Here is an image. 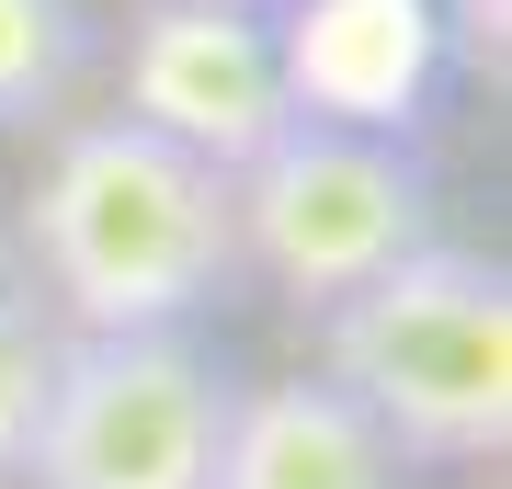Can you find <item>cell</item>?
<instances>
[{"instance_id":"1","label":"cell","mask_w":512,"mask_h":489,"mask_svg":"<svg viewBox=\"0 0 512 489\" xmlns=\"http://www.w3.org/2000/svg\"><path fill=\"white\" fill-rule=\"evenodd\" d=\"M23 273L57 330H171L239 273L228 171L148 137L137 114H92L46 148L23 194Z\"/></svg>"},{"instance_id":"2","label":"cell","mask_w":512,"mask_h":489,"mask_svg":"<svg viewBox=\"0 0 512 489\" xmlns=\"http://www.w3.org/2000/svg\"><path fill=\"white\" fill-rule=\"evenodd\" d=\"M319 376L399 444V467H490L512 444V273L421 239L319 308Z\"/></svg>"},{"instance_id":"3","label":"cell","mask_w":512,"mask_h":489,"mask_svg":"<svg viewBox=\"0 0 512 489\" xmlns=\"http://www.w3.org/2000/svg\"><path fill=\"white\" fill-rule=\"evenodd\" d=\"M228 217H239L251 273H274L296 308H342L353 285H376L387 262H410L433 239V182H421V160L399 137L285 114L228 171Z\"/></svg>"},{"instance_id":"4","label":"cell","mask_w":512,"mask_h":489,"mask_svg":"<svg viewBox=\"0 0 512 489\" xmlns=\"http://www.w3.org/2000/svg\"><path fill=\"white\" fill-rule=\"evenodd\" d=\"M228 421V376L194 342V319L171 330H57L46 410L12 478L35 489H205Z\"/></svg>"},{"instance_id":"5","label":"cell","mask_w":512,"mask_h":489,"mask_svg":"<svg viewBox=\"0 0 512 489\" xmlns=\"http://www.w3.org/2000/svg\"><path fill=\"white\" fill-rule=\"evenodd\" d=\"M114 114H137L148 137L239 171L296 114L285 69H274V23L228 12V0H148V12L126 23V103Z\"/></svg>"},{"instance_id":"6","label":"cell","mask_w":512,"mask_h":489,"mask_svg":"<svg viewBox=\"0 0 512 489\" xmlns=\"http://www.w3.org/2000/svg\"><path fill=\"white\" fill-rule=\"evenodd\" d=\"M274 69H285L296 114L399 137L421 126V103L444 80V0H285Z\"/></svg>"},{"instance_id":"7","label":"cell","mask_w":512,"mask_h":489,"mask_svg":"<svg viewBox=\"0 0 512 489\" xmlns=\"http://www.w3.org/2000/svg\"><path fill=\"white\" fill-rule=\"evenodd\" d=\"M205 489H410V467L330 376H262L228 387Z\"/></svg>"},{"instance_id":"8","label":"cell","mask_w":512,"mask_h":489,"mask_svg":"<svg viewBox=\"0 0 512 489\" xmlns=\"http://www.w3.org/2000/svg\"><path fill=\"white\" fill-rule=\"evenodd\" d=\"M80 57H92L80 0H0V126H46L69 103Z\"/></svg>"},{"instance_id":"9","label":"cell","mask_w":512,"mask_h":489,"mask_svg":"<svg viewBox=\"0 0 512 489\" xmlns=\"http://www.w3.org/2000/svg\"><path fill=\"white\" fill-rule=\"evenodd\" d=\"M46 364H57V319L35 308V285H0V478L23 467L35 444V410H46Z\"/></svg>"},{"instance_id":"10","label":"cell","mask_w":512,"mask_h":489,"mask_svg":"<svg viewBox=\"0 0 512 489\" xmlns=\"http://www.w3.org/2000/svg\"><path fill=\"white\" fill-rule=\"evenodd\" d=\"M228 12H262V23H274V12H285V0H228Z\"/></svg>"}]
</instances>
